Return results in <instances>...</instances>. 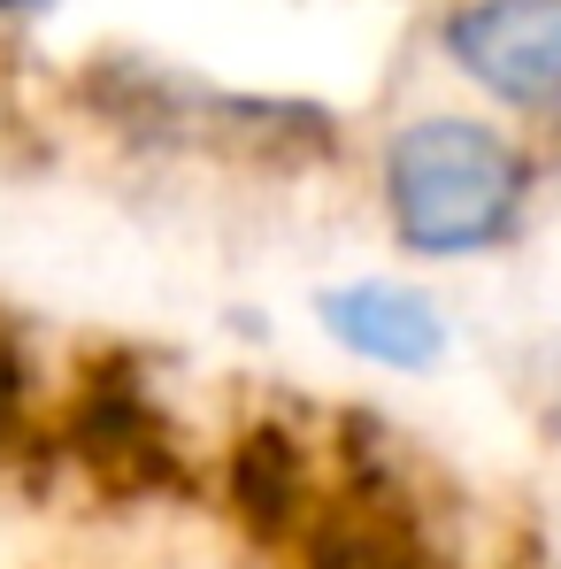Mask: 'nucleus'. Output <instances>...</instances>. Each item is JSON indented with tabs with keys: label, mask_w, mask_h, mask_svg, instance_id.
I'll list each match as a JSON object with an SVG mask.
<instances>
[{
	"label": "nucleus",
	"mask_w": 561,
	"mask_h": 569,
	"mask_svg": "<svg viewBox=\"0 0 561 569\" xmlns=\"http://www.w3.org/2000/svg\"><path fill=\"white\" fill-rule=\"evenodd\" d=\"M39 8H54V0H0V16H39Z\"/></svg>",
	"instance_id": "6e6552de"
},
{
	"label": "nucleus",
	"mask_w": 561,
	"mask_h": 569,
	"mask_svg": "<svg viewBox=\"0 0 561 569\" xmlns=\"http://www.w3.org/2000/svg\"><path fill=\"white\" fill-rule=\"evenodd\" d=\"M323 331L347 355L377 362V370H431L447 355V316L415 284H392V278H362V284L323 292Z\"/></svg>",
	"instance_id": "20e7f679"
},
{
	"label": "nucleus",
	"mask_w": 561,
	"mask_h": 569,
	"mask_svg": "<svg viewBox=\"0 0 561 569\" xmlns=\"http://www.w3.org/2000/svg\"><path fill=\"white\" fill-rule=\"evenodd\" d=\"M523 192H531V162L469 116H423L384 154V208L400 247L439 262L500 247L523 216Z\"/></svg>",
	"instance_id": "f257e3e1"
},
{
	"label": "nucleus",
	"mask_w": 561,
	"mask_h": 569,
	"mask_svg": "<svg viewBox=\"0 0 561 569\" xmlns=\"http://www.w3.org/2000/svg\"><path fill=\"white\" fill-rule=\"evenodd\" d=\"M300 569H431V555L384 508V516H323V523H308V562Z\"/></svg>",
	"instance_id": "423d86ee"
},
{
	"label": "nucleus",
	"mask_w": 561,
	"mask_h": 569,
	"mask_svg": "<svg viewBox=\"0 0 561 569\" xmlns=\"http://www.w3.org/2000/svg\"><path fill=\"white\" fill-rule=\"evenodd\" d=\"M70 455L100 492L147 500V492H178L186 485V455L178 431L162 423V408L147 400V385L131 370H100L86 378L78 408H70Z\"/></svg>",
	"instance_id": "f03ea898"
},
{
	"label": "nucleus",
	"mask_w": 561,
	"mask_h": 569,
	"mask_svg": "<svg viewBox=\"0 0 561 569\" xmlns=\"http://www.w3.org/2000/svg\"><path fill=\"white\" fill-rule=\"evenodd\" d=\"M469 86L523 116H561V0H469L447 23Z\"/></svg>",
	"instance_id": "7ed1b4c3"
},
{
	"label": "nucleus",
	"mask_w": 561,
	"mask_h": 569,
	"mask_svg": "<svg viewBox=\"0 0 561 569\" xmlns=\"http://www.w3.org/2000/svg\"><path fill=\"white\" fill-rule=\"evenodd\" d=\"M231 500L262 539H292L315 516V485H308V455L284 423H254L231 455Z\"/></svg>",
	"instance_id": "39448f33"
},
{
	"label": "nucleus",
	"mask_w": 561,
	"mask_h": 569,
	"mask_svg": "<svg viewBox=\"0 0 561 569\" xmlns=\"http://www.w3.org/2000/svg\"><path fill=\"white\" fill-rule=\"evenodd\" d=\"M23 439V355L0 339V455Z\"/></svg>",
	"instance_id": "0eeeda50"
}]
</instances>
